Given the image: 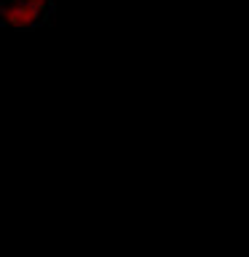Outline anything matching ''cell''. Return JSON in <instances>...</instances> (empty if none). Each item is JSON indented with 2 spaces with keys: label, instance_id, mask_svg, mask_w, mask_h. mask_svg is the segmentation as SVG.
<instances>
[{
  "label": "cell",
  "instance_id": "obj_1",
  "mask_svg": "<svg viewBox=\"0 0 249 257\" xmlns=\"http://www.w3.org/2000/svg\"><path fill=\"white\" fill-rule=\"evenodd\" d=\"M51 0H0V24L30 30L46 19Z\"/></svg>",
  "mask_w": 249,
  "mask_h": 257
}]
</instances>
